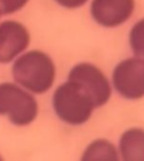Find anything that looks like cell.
Returning a JSON list of instances; mask_svg holds the SVG:
<instances>
[{"label": "cell", "instance_id": "7", "mask_svg": "<svg viewBox=\"0 0 144 161\" xmlns=\"http://www.w3.org/2000/svg\"><path fill=\"white\" fill-rule=\"evenodd\" d=\"M29 29L18 20L0 21V64L13 63L30 45Z\"/></svg>", "mask_w": 144, "mask_h": 161}, {"label": "cell", "instance_id": "9", "mask_svg": "<svg viewBox=\"0 0 144 161\" xmlns=\"http://www.w3.org/2000/svg\"><path fill=\"white\" fill-rule=\"evenodd\" d=\"M79 161H120V156L114 142L100 137L85 146Z\"/></svg>", "mask_w": 144, "mask_h": 161}, {"label": "cell", "instance_id": "8", "mask_svg": "<svg viewBox=\"0 0 144 161\" xmlns=\"http://www.w3.org/2000/svg\"><path fill=\"white\" fill-rule=\"evenodd\" d=\"M120 161H144V128L129 127L116 143Z\"/></svg>", "mask_w": 144, "mask_h": 161}, {"label": "cell", "instance_id": "5", "mask_svg": "<svg viewBox=\"0 0 144 161\" xmlns=\"http://www.w3.org/2000/svg\"><path fill=\"white\" fill-rule=\"evenodd\" d=\"M66 79L79 84L93 98L96 108L104 107L111 98L113 87L110 78L100 67L91 62H79L74 64Z\"/></svg>", "mask_w": 144, "mask_h": 161}, {"label": "cell", "instance_id": "11", "mask_svg": "<svg viewBox=\"0 0 144 161\" xmlns=\"http://www.w3.org/2000/svg\"><path fill=\"white\" fill-rule=\"evenodd\" d=\"M30 0H0V10L3 15H10L24 9Z\"/></svg>", "mask_w": 144, "mask_h": 161}, {"label": "cell", "instance_id": "1", "mask_svg": "<svg viewBox=\"0 0 144 161\" xmlns=\"http://www.w3.org/2000/svg\"><path fill=\"white\" fill-rule=\"evenodd\" d=\"M11 75L15 83L33 94H44L55 83L56 65L46 52L28 49L13 62Z\"/></svg>", "mask_w": 144, "mask_h": 161}, {"label": "cell", "instance_id": "12", "mask_svg": "<svg viewBox=\"0 0 144 161\" xmlns=\"http://www.w3.org/2000/svg\"><path fill=\"white\" fill-rule=\"evenodd\" d=\"M55 4H58L59 6L68 9V10H75V9H80L83 6H85L86 4H89L90 0H54Z\"/></svg>", "mask_w": 144, "mask_h": 161}, {"label": "cell", "instance_id": "13", "mask_svg": "<svg viewBox=\"0 0 144 161\" xmlns=\"http://www.w3.org/2000/svg\"><path fill=\"white\" fill-rule=\"evenodd\" d=\"M0 161H5V160H4V157H3V155H1V153H0Z\"/></svg>", "mask_w": 144, "mask_h": 161}, {"label": "cell", "instance_id": "10", "mask_svg": "<svg viewBox=\"0 0 144 161\" xmlns=\"http://www.w3.org/2000/svg\"><path fill=\"white\" fill-rule=\"evenodd\" d=\"M128 42L133 55L144 60V18L133 24L129 30Z\"/></svg>", "mask_w": 144, "mask_h": 161}, {"label": "cell", "instance_id": "6", "mask_svg": "<svg viewBox=\"0 0 144 161\" xmlns=\"http://www.w3.org/2000/svg\"><path fill=\"white\" fill-rule=\"evenodd\" d=\"M135 0H90L89 10L94 23L105 29H115L134 15Z\"/></svg>", "mask_w": 144, "mask_h": 161}, {"label": "cell", "instance_id": "14", "mask_svg": "<svg viewBox=\"0 0 144 161\" xmlns=\"http://www.w3.org/2000/svg\"><path fill=\"white\" fill-rule=\"evenodd\" d=\"M1 15H3V13H1V10H0V18H1Z\"/></svg>", "mask_w": 144, "mask_h": 161}, {"label": "cell", "instance_id": "2", "mask_svg": "<svg viewBox=\"0 0 144 161\" xmlns=\"http://www.w3.org/2000/svg\"><path fill=\"white\" fill-rule=\"evenodd\" d=\"M51 106L55 116L68 126L85 125L98 109L93 98L79 84L69 79L54 89Z\"/></svg>", "mask_w": 144, "mask_h": 161}, {"label": "cell", "instance_id": "4", "mask_svg": "<svg viewBox=\"0 0 144 161\" xmlns=\"http://www.w3.org/2000/svg\"><path fill=\"white\" fill-rule=\"evenodd\" d=\"M110 82L113 91L126 101L144 98V60L131 55L121 59L113 68Z\"/></svg>", "mask_w": 144, "mask_h": 161}, {"label": "cell", "instance_id": "3", "mask_svg": "<svg viewBox=\"0 0 144 161\" xmlns=\"http://www.w3.org/2000/svg\"><path fill=\"white\" fill-rule=\"evenodd\" d=\"M0 116L16 127H28L39 116V102L31 92L18 83H0Z\"/></svg>", "mask_w": 144, "mask_h": 161}]
</instances>
